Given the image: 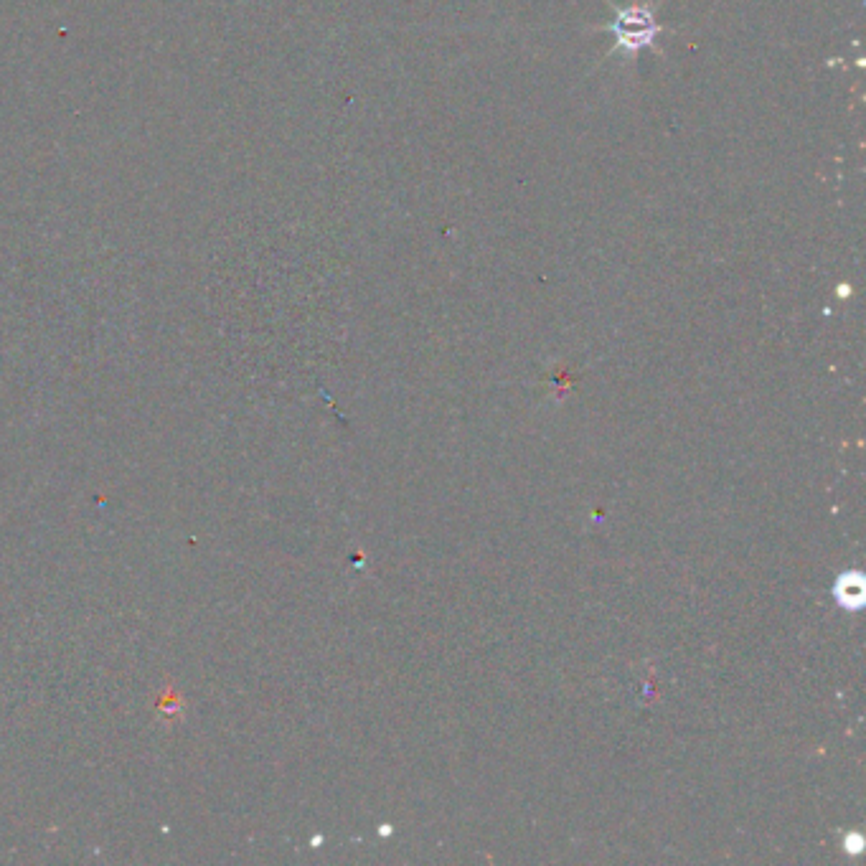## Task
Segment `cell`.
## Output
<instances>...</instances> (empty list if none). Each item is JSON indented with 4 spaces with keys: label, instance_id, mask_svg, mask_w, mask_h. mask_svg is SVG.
<instances>
[{
    "label": "cell",
    "instance_id": "1",
    "mask_svg": "<svg viewBox=\"0 0 866 866\" xmlns=\"http://www.w3.org/2000/svg\"><path fill=\"white\" fill-rule=\"evenodd\" d=\"M610 34L615 36V49L635 54V51L653 46V39L661 34V26L656 23V16L648 6H628L618 11L613 26H610Z\"/></svg>",
    "mask_w": 866,
    "mask_h": 866
},
{
    "label": "cell",
    "instance_id": "2",
    "mask_svg": "<svg viewBox=\"0 0 866 866\" xmlns=\"http://www.w3.org/2000/svg\"><path fill=\"white\" fill-rule=\"evenodd\" d=\"M833 597L839 600L846 610H861L866 602V582L861 572H846L841 574L836 585H833Z\"/></svg>",
    "mask_w": 866,
    "mask_h": 866
},
{
    "label": "cell",
    "instance_id": "3",
    "mask_svg": "<svg viewBox=\"0 0 866 866\" xmlns=\"http://www.w3.org/2000/svg\"><path fill=\"white\" fill-rule=\"evenodd\" d=\"M849 844H851V846H846V849H849L851 854H859V851H861V844H864V841H861L859 833H854V836H851V839H849Z\"/></svg>",
    "mask_w": 866,
    "mask_h": 866
}]
</instances>
